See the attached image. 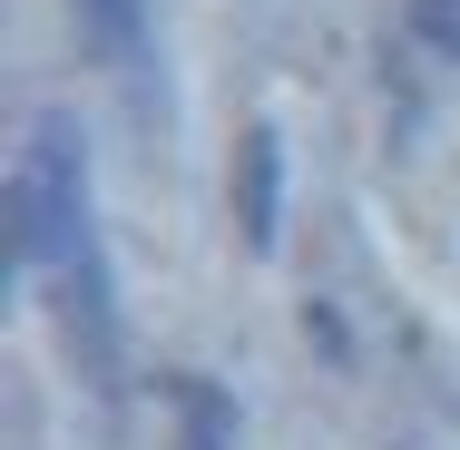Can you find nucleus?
<instances>
[{"mask_svg":"<svg viewBox=\"0 0 460 450\" xmlns=\"http://www.w3.org/2000/svg\"><path fill=\"white\" fill-rule=\"evenodd\" d=\"M167 401H177V450H226L235 441V401H226L206 372H177Z\"/></svg>","mask_w":460,"mask_h":450,"instance_id":"7ed1b4c3","label":"nucleus"},{"mask_svg":"<svg viewBox=\"0 0 460 450\" xmlns=\"http://www.w3.org/2000/svg\"><path fill=\"white\" fill-rule=\"evenodd\" d=\"M69 10H79V30H89L118 69H137V59H147V0H69Z\"/></svg>","mask_w":460,"mask_h":450,"instance_id":"20e7f679","label":"nucleus"},{"mask_svg":"<svg viewBox=\"0 0 460 450\" xmlns=\"http://www.w3.org/2000/svg\"><path fill=\"white\" fill-rule=\"evenodd\" d=\"M402 20H411L441 59H460V0H402Z\"/></svg>","mask_w":460,"mask_h":450,"instance_id":"39448f33","label":"nucleus"},{"mask_svg":"<svg viewBox=\"0 0 460 450\" xmlns=\"http://www.w3.org/2000/svg\"><path fill=\"white\" fill-rule=\"evenodd\" d=\"M98 235H89V157H79V118L49 108L10 167V255L20 265H79Z\"/></svg>","mask_w":460,"mask_h":450,"instance_id":"f257e3e1","label":"nucleus"},{"mask_svg":"<svg viewBox=\"0 0 460 450\" xmlns=\"http://www.w3.org/2000/svg\"><path fill=\"white\" fill-rule=\"evenodd\" d=\"M235 235L255 255H275V235H284V137L275 128L235 137Z\"/></svg>","mask_w":460,"mask_h":450,"instance_id":"f03ea898","label":"nucleus"}]
</instances>
